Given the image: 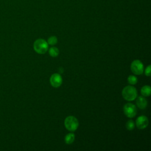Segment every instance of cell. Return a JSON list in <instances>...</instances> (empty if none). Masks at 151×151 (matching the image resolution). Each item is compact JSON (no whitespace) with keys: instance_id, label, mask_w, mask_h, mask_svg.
Segmentation results:
<instances>
[{"instance_id":"obj_1","label":"cell","mask_w":151,"mask_h":151,"mask_svg":"<svg viewBox=\"0 0 151 151\" xmlns=\"http://www.w3.org/2000/svg\"><path fill=\"white\" fill-rule=\"evenodd\" d=\"M137 92L136 88L132 86H127L122 90L123 97L127 101H132L137 97Z\"/></svg>"},{"instance_id":"obj_2","label":"cell","mask_w":151,"mask_h":151,"mask_svg":"<svg viewBox=\"0 0 151 151\" xmlns=\"http://www.w3.org/2000/svg\"><path fill=\"white\" fill-rule=\"evenodd\" d=\"M48 48L47 42L44 39H38L34 43V49L36 52L42 54L45 53Z\"/></svg>"},{"instance_id":"obj_3","label":"cell","mask_w":151,"mask_h":151,"mask_svg":"<svg viewBox=\"0 0 151 151\" xmlns=\"http://www.w3.org/2000/svg\"><path fill=\"white\" fill-rule=\"evenodd\" d=\"M79 123L77 119L73 116L67 117L64 120V126L65 128L71 132H74L77 129Z\"/></svg>"},{"instance_id":"obj_4","label":"cell","mask_w":151,"mask_h":151,"mask_svg":"<svg viewBox=\"0 0 151 151\" xmlns=\"http://www.w3.org/2000/svg\"><path fill=\"white\" fill-rule=\"evenodd\" d=\"M132 72L135 75H140L143 73L144 67L143 63L139 60H134L130 65Z\"/></svg>"},{"instance_id":"obj_5","label":"cell","mask_w":151,"mask_h":151,"mask_svg":"<svg viewBox=\"0 0 151 151\" xmlns=\"http://www.w3.org/2000/svg\"><path fill=\"white\" fill-rule=\"evenodd\" d=\"M123 111L127 117L132 118L134 117L137 113L136 107L132 103H126L123 106Z\"/></svg>"},{"instance_id":"obj_6","label":"cell","mask_w":151,"mask_h":151,"mask_svg":"<svg viewBox=\"0 0 151 151\" xmlns=\"http://www.w3.org/2000/svg\"><path fill=\"white\" fill-rule=\"evenodd\" d=\"M50 81L51 85L54 87H60L63 82V79L61 76L57 73H54L51 75L50 78Z\"/></svg>"},{"instance_id":"obj_7","label":"cell","mask_w":151,"mask_h":151,"mask_svg":"<svg viewBox=\"0 0 151 151\" xmlns=\"http://www.w3.org/2000/svg\"><path fill=\"white\" fill-rule=\"evenodd\" d=\"M149 123L148 119L145 116H140L137 117L136 120V124L138 129H145Z\"/></svg>"},{"instance_id":"obj_8","label":"cell","mask_w":151,"mask_h":151,"mask_svg":"<svg viewBox=\"0 0 151 151\" xmlns=\"http://www.w3.org/2000/svg\"><path fill=\"white\" fill-rule=\"evenodd\" d=\"M136 104L139 109H145L147 105V101L144 97L139 96L136 100Z\"/></svg>"},{"instance_id":"obj_9","label":"cell","mask_w":151,"mask_h":151,"mask_svg":"<svg viewBox=\"0 0 151 151\" xmlns=\"http://www.w3.org/2000/svg\"><path fill=\"white\" fill-rule=\"evenodd\" d=\"M151 88L149 86H144L141 88V93L143 96L148 97L150 95Z\"/></svg>"},{"instance_id":"obj_10","label":"cell","mask_w":151,"mask_h":151,"mask_svg":"<svg viewBox=\"0 0 151 151\" xmlns=\"http://www.w3.org/2000/svg\"><path fill=\"white\" fill-rule=\"evenodd\" d=\"M75 139V134L73 133L67 134L64 138V141L67 144H71Z\"/></svg>"},{"instance_id":"obj_11","label":"cell","mask_w":151,"mask_h":151,"mask_svg":"<svg viewBox=\"0 0 151 151\" xmlns=\"http://www.w3.org/2000/svg\"><path fill=\"white\" fill-rule=\"evenodd\" d=\"M48 52H49V54L52 57H57L59 54V50L55 47H51L49 49Z\"/></svg>"},{"instance_id":"obj_12","label":"cell","mask_w":151,"mask_h":151,"mask_svg":"<svg viewBox=\"0 0 151 151\" xmlns=\"http://www.w3.org/2000/svg\"><path fill=\"white\" fill-rule=\"evenodd\" d=\"M135 126L134 123L132 120H129L127 122L126 124V127L127 130H132L134 129Z\"/></svg>"},{"instance_id":"obj_13","label":"cell","mask_w":151,"mask_h":151,"mask_svg":"<svg viewBox=\"0 0 151 151\" xmlns=\"http://www.w3.org/2000/svg\"><path fill=\"white\" fill-rule=\"evenodd\" d=\"M127 81L129 82V83L130 84H132V85H134L135 84L137 83V78L136 77L134 76H132V75H130L128 78H127Z\"/></svg>"},{"instance_id":"obj_14","label":"cell","mask_w":151,"mask_h":151,"mask_svg":"<svg viewBox=\"0 0 151 151\" xmlns=\"http://www.w3.org/2000/svg\"><path fill=\"white\" fill-rule=\"evenodd\" d=\"M48 44L53 45L57 43V38L55 36H51L48 39Z\"/></svg>"},{"instance_id":"obj_15","label":"cell","mask_w":151,"mask_h":151,"mask_svg":"<svg viewBox=\"0 0 151 151\" xmlns=\"http://www.w3.org/2000/svg\"><path fill=\"white\" fill-rule=\"evenodd\" d=\"M151 71V66L150 65H149L147 66V67H146V68L145 69V73L147 76H150V71Z\"/></svg>"}]
</instances>
